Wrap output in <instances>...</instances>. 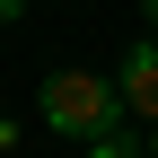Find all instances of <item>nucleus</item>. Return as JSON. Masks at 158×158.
Masks as SVG:
<instances>
[{
	"mask_svg": "<svg viewBox=\"0 0 158 158\" xmlns=\"http://www.w3.org/2000/svg\"><path fill=\"white\" fill-rule=\"evenodd\" d=\"M35 114H44V132H62V141H97V132H123V88L97 70H53L44 97H35Z\"/></svg>",
	"mask_w": 158,
	"mask_h": 158,
	"instance_id": "f257e3e1",
	"label": "nucleus"
},
{
	"mask_svg": "<svg viewBox=\"0 0 158 158\" xmlns=\"http://www.w3.org/2000/svg\"><path fill=\"white\" fill-rule=\"evenodd\" d=\"M114 88H123V106L141 114V123L158 132V35H141V44L123 53V70H114Z\"/></svg>",
	"mask_w": 158,
	"mask_h": 158,
	"instance_id": "f03ea898",
	"label": "nucleus"
},
{
	"mask_svg": "<svg viewBox=\"0 0 158 158\" xmlns=\"http://www.w3.org/2000/svg\"><path fill=\"white\" fill-rule=\"evenodd\" d=\"M79 158H149L132 132H97V141H79Z\"/></svg>",
	"mask_w": 158,
	"mask_h": 158,
	"instance_id": "7ed1b4c3",
	"label": "nucleus"
},
{
	"mask_svg": "<svg viewBox=\"0 0 158 158\" xmlns=\"http://www.w3.org/2000/svg\"><path fill=\"white\" fill-rule=\"evenodd\" d=\"M18 9H27V0H0V27H18Z\"/></svg>",
	"mask_w": 158,
	"mask_h": 158,
	"instance_id": "20e7f679",
	"label": "nucleus"
},
{
	"mask_svg": "<svg viewBox=\"0 0 158 158\" xmlns=\"http://www.w3.org/2000/svg\"><path fill=\"white\" fill-rule=\"evenodd\" d=\"M141 27H158V0H141Z\"/></svg>",
	"mask_w": 158,
	"mask_h": 158,
	"instance_id": "39448f33",
	"label": "nucleus"
},
{
	"mask_svg": "<svg viewBox=\"0 0 158 158\" xmlns=\"http://www.w3.org/2000/svg\"><path fill=\"white\" fill-rule=\"evenodd\" d=\"M149 158H158V132H149Z\"/></svg>",
	"mask_w": 158,
	"mask_h": 158,
	"instance_id": "423d86ee",
	"label": "nucleus"
}]
</instances>
